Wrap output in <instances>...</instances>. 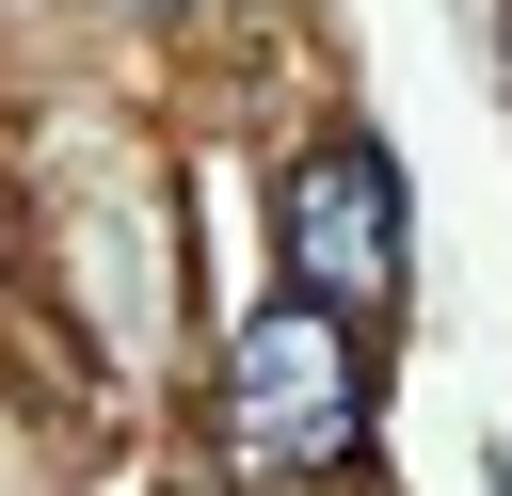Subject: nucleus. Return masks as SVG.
<instances>
[{"instance_id": "f257e3e1", "label": "nucleus", "mask_w": 512, "mask_h": 496, "mask_svg": "<svg viewBox=\"0 0 512 496\" xmlns=\"http://www.w3.org/2000/svg\"><path fill=\"white\" fill-rule=\"evenodd\" d=\"M224 416H240V448L256 464H352V432H368V352H352V304H320V288H272L240 336H224Z\"/></svg>"}, {"instance_id": "f03ea898", "label": "nucleus", "mask_w": 512, "mask_h": 496, "mask_svg": "<svg viewBox=\"0 0 512 496\" xmlns=\"http://www.w3.org/2000/svg\"><path fill=\"white\" fill-rule=\"evenodd\" d=\"M288 272L320 304H384L400 288V176H384V144H304L288 160Z\"/></svg>"}, {"instance_id": "7ed1b4c3", "label": "nucleus", "mask_w": 512, "mask_h": 496, "mask_svg": "<svg viewBox=\"0 0 512 496\" xmlns=\"http://www.w3.org/2000/svg\"><path fill=\"white\" fill-rule=\"evenodd\" d=\"M480 480H496V496H512V432H496V464H480Z\"/></svg>"}, {"instance_id": "20e7f679", "label": "nucleus", "mask_w": 512, "mask_h": 496, "mask_svg": "<svg viewBox=\"0 0 512 496\" xmlns=\"http://www.w3.org/2000/svg\"><path fill=\"white\" fill-rule=\"evenodd\" d=\"M128 16H192V0H128Z\"/></svg>"}]
</instances>
